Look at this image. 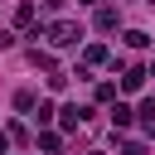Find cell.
<instances>
[{
  "label": "cell",
  "mask_w": 155,
  "mask_h": 155,
  "mask_svg": "<svg viewBox=\"0 0 155 155\" xmlns=\"http://www.w3.org/2000/svg\"><path fill=\"white\" fill-rule=\"evenodd\" d=\"M34 121H39V126H48V121H53V107H48V102H39V111H34Z\"/></svg>",
  "instance_id": "8fae6325"
},
{
  "label": "cell",
  "mask_w": 155,
  "mask_h": 155,
  "mask_svg": "<svg viewBox=\"0 0 155 155\" xmlns=\"http://www.w3.org/2000/svg\"><path fill=\"white\" fill-rule=\"evenodd\" d=\"M131 121H136V111H131V107H121V102H116V107H111V126H116V131H126V126H131Z\"/></svg>",
  "instance_id": "277c9868"
},
{
  "label": "cell",
  "mask_w": 155,
  "mask_h": 155,
  "mask_svg": "<svg viewBox=\"0 0 155 155\" xmlns=\"http://www.w3.org/2000/svg\"><path fill=\"white\" fill-rule=\"evenodd\" d=\"M44 39H48L53 48H73V44L82 39V29H78V19H53V24L44 29Z\"/></svg>",
  "instance_id": "6da1fadb"
},
{
  "label": "cell",
  "mask_w": 155,
  "mask_h": 155,
  "mask_svg": "<svg viewBox=\"0 0 155 155\" xmlns=\"http://www.w3.org/2000/svg\"><path fill=\"white\" fill-rule=\"evenodd\" d=\"M39 150L58 155V150H63V136H53V131H39Z\"/></svg>",
  "instance_id": "8992f818"
},
{
  "label": "cell",
  "mask_w": 155,
  "mask_h": 155,
  "mask_svg": "<svg viewBox=\"0 0 155 155\" xmlns=\"http://www.w3.org/2000/svg\"><path fill=\"white\" fill-rule=\"evenodd\" d=\"M15 24H34V5H29V0L15 5Z\"/></svg>",
  "instance_id": "52a82bcc"
},
{
  "label": "cell",
  "mask_w": 155,
  "mask_h": 155,
  "mask_svg": "<svg viewBox=\"0 0 155 155\" xmlns=\"http://www.w3.org/2000/svg\"><path fill=\"white\" fill-rule=\"evenodd\" d=\"M87 116H92V107H78V102H73V107H63V111H58V121H63V131H78V126H82V121H87Z\"/></svg>",
  "instance_id": "7a4b0ae2"
},
{
  "label": "cell",
  "mask_w": 155,
  "mask_h": 155,
  "mask_svg": "<svg viewBox=\"0 0 155 155\" xmlns=\"http://www.w3.org/2000/svg\"><path fill=\"white\" fill-rule=\"evenodd\" d=\"M15 107H19V111H34V92L19 87V92H15Z\"/></svg>",
  "instance_id": "9c48e42d"
},
{
  "label": "cell",
  "mask_w": 155,
  "mask_h": 155,
  "mask_svg": "<svg viewBox=\"0 0 155 155\" xmlns=\"http://www.w3.org/2000/svg\"><path fill=\"white\" fill-rule=\"evenodd\" d=\"M82 63H87V68L107 63V48H102V44H87V48H82Z\"/></svg>",
  "instance_id": "5b68a950"
},
{
  "label": "cell",
  "mask_w": 155,
  "mask_h": 155,
  "mask_svg": "<svg viewBox=\"0 0 155 155\" xmlns=\"http://www.w3.org/2000/svg\"><path fill=\"white\" fill-rule=\"evenodd\" d=\"M97 29H116V10H111V5L97 10Z\"/></svg>",
  "instance_id": "ba28073f"
},
{
  "label": "cell",
  "mask_w": 155,
  "mask_h": 155,
  "mask_svg": "<svg viewBox=\"0 0 155 155\" xmlns=\"http://www.w3.org/2000/svg\"><path fill=\"white\" fill-rule=\"evenodd\" d=\"M150 78H155V63H150Z\"/></svg>",
  "instance_id": "5bb4252c"
},
{
  "label": "cell",
  "mask_w": 155,
  "mask_h": 155,
  "mask_svg": "<svg viewBox=\"0 0 155 155\" xmlns=\"http://www.w3.org/2000/svg\"><path fill=\"white\" fill-rule=\"evenodd\" d=\"M126 44H131V48H145V44H150V34H140V29H126Z\"/></svg>",
  "instance_id": "30bf717a"
},
{
  "label": "cell",
  "mask_w": 155,
  "mask_h": 155,
  "mask_svg": "<svg viewBox=\"0 0 155 155\" xmlns=\"http://www.w3.org/2000/svg\"><path fill=\"white\" fill-rule=\"evenodd\" d=\"M145 78H150L145 68H126V78H121V87H126V92H140V82H145Z\"/></svg>",
  "instance_id": "3957f363"
},
{
  "label": "cell",
  "mask_w": 155,
  "mask_h": 155,
  "mask_svg": "<svg viewBox=\"0 0 155 155\" xmlns=\"http://www.w3.org/2000/svg\"><path fill=\"white\" fill-rule=\"evenodd\" d=\"M78 5H97V0H78Z\"/></svg>",
  "instance_id": "4fadbf2b"
},
{
  "label": "cell",
  "mask_w": 155,
  "mask_h": 155,
  "mask_svg": "<svg viewBox=\"0 0 155 155\" xmlns=\"http://www.w3.org/2000/svg\"><path fill=\"white\" fill-rule=\"evenodd\" d=\"M5 145H10V136H5V131H0V155H5Z\"/></svg>",
  "instance_id": "7c38bea8"
}]
</instances>
